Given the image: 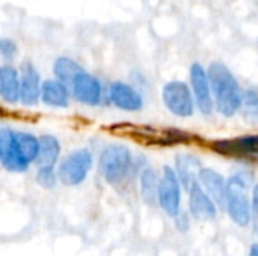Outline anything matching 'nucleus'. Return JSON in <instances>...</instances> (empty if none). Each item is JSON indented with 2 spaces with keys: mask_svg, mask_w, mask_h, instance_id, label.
<instances>
[{
  "mask_svg": "<svg viewBox=\"0 0 258 256\" xmlns=\"http://www.w3.org/2000/svg\"><path fill=\"white\" fill-rule=\"evenodd\" d=\"M189 88L195 101V107H198V110L206 116L212 115L213 100H212L207 72H206V68L198 62L192 63L190 66V86Z\"/></svg>",
  "mask_w": 258,
  "mask_h": 256,
  "instance_id": "obj_8",
  "label": "nucleus"
},
{
  "mask_svg": "<svg viewBox=\"0 0 258 256\" xmlns=\"http://www.w3.org/2000/svg\"><path fill=\"white\" fill-rule=\"evenodd\" d=\"M15 151L27 166L35 163L38 155V137L32 133L15 131Z\"/></svg>",
  "mask_w": 258,
  "mask_h": 256,
  "instance_id": "obj_19",
  "label": "nucleus"
},
{
  "mask_svg": "<svg viewBox=\"0 0 258 256\" xmlns=\"http://www.w3.org/2000/svg\"><path fill=\"white\" fill-rule=\"evenodd\" d=\"M98 167L100 174L109 184H119L132 172L133 155L124 145H109L100 155Z\"/></svg>",
  "mask_w": 258,
  "mask_h": 256,
  "instance_id": "obj_3",
  "label": "nucleus"
},
{
  "mask_svg": "<svg viewBox=\"0 0 258 256\" xmlns=\"http://www.w3.org/2000/svg\"><path fill=\"white\" fill-rule=\"evenodd\" d=\"M252 183V175L246 172H237L227 180V193H225V210L230 219L242 228L249 226L252 220L251 199L248 195L249 184Z\"/></svg>",
  "mask_w": 258,
  "mask_h": 256,
  "instance_id": "obj_2",
  "label": "nucleus"
},
{
  "mask_svg": "<svg viewBox=\"0 0 258 256\" xmlns=\"http://www.w3.org/2000/svg\"><path fill=\"white\" fill-rule=\"evenodd\" d=\"M17 54V44L12 39L0 38V56L11 60Z\"/></svg>",
  "mask_w": 258,
  "mask_h": 256,
  "instance_id": "obj_24",
  "label": "nucleus"
},
{
  "mask_svg": "<svg viewBox=\"0 0 258 256\" xmlns=\"http://www.w3.org/2000/svg\"><path fill=\"white\" fill-rule=\"evenodd\" d=\"M20 78V101L26 107H32L39 101L41 92V77L35 65L24 60L18 71Z\"/></svg>",
  "mask_w": 258,
  "mask_h": 256,
  "instance_id": "obj_10",
  "label": "nucleus"
},
{
  "mask_svg": "<svg viewBox=\"0 0 258 256\" xmlns=\"http://www.w3.org/2000/svg\"><path fill=\"white\" fill-rule=\"evenodd\" d=\"M0 98L9 104H15L20 101L18 71L11 65L0 66Z\"/></svg>",
  "mask_w": 258,
  "mask_h": 256,
  "instance_id": "obj_17",
  "label": "nucleus"
},
{
  "mask_svg": "<svg viewBox=\"0 0 258 256\" xmlns=\"http://www.w3.org/2000/svg\"><path fill=\"white\" fill-rule=\"evenodd\" d=\"M240 110H243V115L251 122H255L258 116V94L255 88H249L243 91L242 94V104Z\"/></svg>",
  "mask_w": 258,
  "mask_h": 256,
  "instance_id": "obj_22",
  "label": "nucleus"
},
{
  "mask_svg": "<svg viewBox=\"0 0 258 256\" xmlns=\"http://www.w3.org/2000/svg\"><path fill=\"white\" fill-rule=\"evenodd\" d=\"M70 94L82 104L86 106H98L103 97V88L100 80L86 72L85 69L73 80L70 86Z\"/></svg>",
  "mask_w": 258,
  "mask_h": 256,
  "instance_id": "obj_9",
  "label": "nucleus"
},
{
  "mask_svg": "<svg viewBox=\"0 0 258 256\" xmlns=\"http://www.w3.org/2000/svg\"><path fill=\"white\" fill-rule=\"evenodd\" d=\"M0 163L9 172H24L27 164L15 151V131L0 121Z\"/></svg>",
  "mask_w": 258,
  "mask_h": 256,
  "instance_id": "obj_11",
  "label": "nucleus"
},
{
  "mask_svg": "<svg viewBox=\"0 0 258 256\" xmlns=\"http://www.w3.org/2000/svg\"><path fill=\"white\" fill-rule=\"evenodd\" d=\"M92 163L94 160H92V154L89 149L82 148V149L73 151L59 163L56 169L57 181L70 187L82 184L88 178L92 169Z\"/></svg>",
  "mask_w": 258,
  "mask_h": 256,
  "instance_id": "obj_4",
  "label": "nucleus"
},
{
  "mask_svg": "<svg viewBox=\"0 0 258 256\" xmlns=\"http://www.w3.org/2000/svg\"><path fill=\"white\" fill-rule=\"evenodd\" d=\"M83 71V68L71 57L67 56H60L54 60L53 65V72L57 81H60L62 84H65L70 91V86L73 83V80Z\"/></svg>",
  "mask_w": 258,
  "mask_h": 256,
  "instance_id": "obj_20",
  "label": "nucleus"
},
{
  "mask_svg": "<svg viewBox=\"0 0 258 256\" xmlns=\"http://www.w3.org/2000/svg\"><path fill=\"white\" fill-rule=\"evenodd\" d=\"M206 72L210 84L213 109L225 118L234 116L240 110L243 94L237 78L222 62H212Z\"/></svg>",
  "mask_w": 258,
  "mask_h": 256,
  "instance_id": "obj_1",
  "label": "nucleus"
},
{
  "mask_svg": "<svg viewBox=\"0 0 258 256\" xmlns=\"http://www.w3.org/2000/svg\"><path fill=\"white\" fill-rule=\"evenodd\" d=\"M157 204L172 219L181 211V184L171 166H165L159 178Z\"/></svg>",
  "mask_w": 258,
  "mask_h": 256,
  "instance_id": "obj_6",
  "label": "nucleus"
},
{
  "mask_svg": "<svg viewBox=\"0 0 258 256\" xmlns=\"http://www.w3.org/2000/svg\"><path fill=\"white\" fill-rule=\"evenodd\" d=\"M159 175L153 167H145L139 177V189L141 196L147 205L157 204V190H159Z\"/></svg>",
  "mask_w": 258,
  "mask_h": 256,
  "instance_id": "obj_21",
  "label": "nucleus"
},
{
  "mask_svg": "<svg viewBox=\"0 0 258 256\" xmlns=\"http://www.w3.org/2000/svg\"><path fill=\"white\" fill-rule=\"evenodd\" d=\"M198 186L204 193L215 202L216 207H225V193H227V180L212 167H203L197 180Z\"/></svg>",
  "mask_w": 258,
  "mask_h": 256,
  "instance_id": "obj_13",
  "label": "nucleus"
},
{
  "mask_svg": "<svg viewBox=\"0 0 258 256\" xmlns=\"http://www.w3.org/2000/svg\"><path fill=\"white\" fill-rule=\"evenodd\" d=\"M210 148L225 157L255 160L258 152V137L257 134H245L234 139H221L212 142Z\"/></svg>",
  "mask_w": 258,
  "mask_h": 256,
  "instance_id": "obj_7",
  "label": "nucleus"
},
{
  "mask_svg": "<svg viewBox=\"0 0 258 256\" xmlns=\"http://www.w3.org/2000/svg\"><path fill=\"white\" fill-rule=\"evenodd\" d=\"M162 98L166 109L180 118H189L195 113V101L187 83L181 80L168 81L163 86Z\"/></svg>",
  "mask_w": 258,
  "mask_h": 256,
  "instance_id": "obj_5",
  "label": "nucleus"
},
{
  "mask_svg": "<svg viewBox=\"0 0 258 256\" xmlns=\"http://www.w3.org/2000/svg\"><path fill=\"white\" fill-rule=\"evenodd\" d=\"M201 169H203L201 161L198 160V157H195L192 154H180L175 158L174 172L181 184V189L189 190L192 186H195Z\"/></svg>",
  "mask_w": 258,
  "mask_h": 256,
  "instance_id": "obj_15",
  "label": "nucleus"
},
{
  "mask_svg": "<svg viewBox=\"0 0 258 256\" xmlns=\"http://www.w3.org/2000/svg\"><path fill=\"white\" fill-rule=\"evenodd\" d=\"M189 213L197 220H212L218 216V207L198 186H192L189 190Z\"/></svg>",
  "mask_w": 258,
  "mask_h": 256,
  "instance_id": "obj_14",
  "label": "nucleus"
},
{
  "mask_svg": "<svg viewBox=\"0 0 258 256\" xmlns=\"http://www.w3.org/2000/svg\"><path fill=\"white\" fill-rule=\"evenodd\" d=\"M249 256H258V246H257V244H252V246H251V250H249Z\"/></svg>",
  "mask_w": 258,
  "mask_h": 256,
  "instance_id": "obj_26",
  "label": "nucleus"
},
{
  "mask_svg": "<svg viewBox=\"0 0 258 256\" xmlns=\"http://www.w3.org/2000/svg\"><path fill=\"white\" fill-rule=\"evenodd\" d=\"M109 100L116 109L124 112H138L144 107L142 95L124 81H113L109 86Z\"/></svg>",
  "mask_w": 258,
  "mask_h": 256,
  "instance_id": "obj_12",
  "label": "nucleus"
},
{
  "mask_svg": "<svg viewBox=\"0 0 258 256\" xmlns=\"http://www.w3.org/2000/svg\"><path fill=\"white\" fill-rule=\"evenodd\" d=\"M70 91L65 84L57 81L56 78H48L41 83L39 100L48 107L65 109L70 104Z\"/></svg>",
  "mask_w": 258,
  "mask_h": 256,
  "instance_id": "obj_16",
  "label": "nucleus"
},
{
  "mask_svg": "<svg viewBox=\"0 0 258 256\" xmlns=\"http://www.w3.org/2000/svg\"><path fill=\"white\" fill-rule=\"evenodd\" d=\"M36 183L44 189H53L57 184V174L54 166H42L38 167L36 172Z\"/></svg>",
  "mask_w": 258,
  "mask_h": 256,
  "instance_id": "obj_23",
  "label": "nucleus"
},
{
  "mask_svg": "<svg viewBox=\"0 0 258 256\" xmlns=\"http://www.w3.org/2000/svg\"><path fill=\"white\" fill-rule=\"evenodd\" d=\"M174 220H175V223H177V228H178L181 232L187 231V228H189V216H187L186 213L180 211V213L174 217Z\"/></svg>",
  "mask_w": 258,
  "mask_h": 256,
  "instance_id": "obj_25",
  "label": "nucleus"
},
{
  "mask_svg": "<svg viewBox=\"0 0 258 256\" xmlns=\"http://www.w3.org/2000/svg\"><path fill=\"white\" fill-rule=\"evenodd\" d=\"M60 155V143L51 134H42L38 137V155L35 163L38 167L54 166Z\"/></svg>",
  "mask_w": 258,
  "mask_h": 256,
  "instance_id": "obj_18",
  "label": "nucleus"
}]
</instances>
